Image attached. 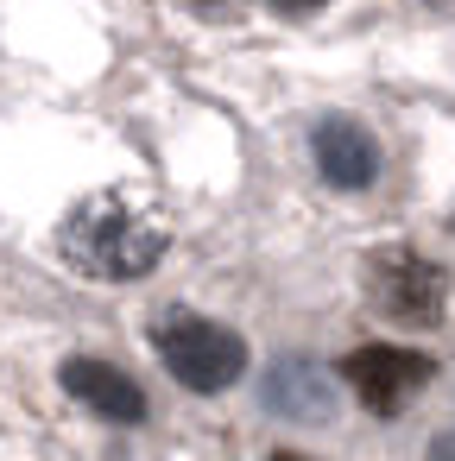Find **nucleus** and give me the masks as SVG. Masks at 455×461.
I'll use <instances>...</instances> for the list:
<instances>
[{
  "label": "nucleus",
  "instance_id": "obj_1",
  "mask_svg": "<svg viewBox=\"0 0 455 461\" xmlns=\"http://www.w3.org/2000/svg\"><path fill=\"white\" fill-rule=\"evenodd\" d=\"M165 247H171L165 221L140 196H121V190H102L58 221V259L102 285H133V278L159 272Z\"/></svg>",
  "mask_w": 455,
  "mask_h": 461
},
{
  "label": "nucleus",
  "instance_id": "obj_2",
  "mask_svg": "<svg viewBox=\"0 0 455 461\" xmlns=\"http://www.w3.org/2000/svg\"><path fill=\"white\" fill-rule=\"evenodd\" d=\"M152 348H159L165 373H171L184 392H228V385L247 373V341H241L234 329L209 322V316H190V310L165 316V322L152 329Z\"/></svg>",
  "mask_w": 455,
  "mask_h": 461
},
{
  "label": "nucleus",
  "instance_id": "obj_3",
  "mask_svg": "<svg viewBox=\"0 0 455 461\" xmlns=\"http://www.w3.org/2000/svg\"><path fill=\"white\" fill-rule=\"evenodd\" d=\"M360 285H367V303H373L386 322H405V329H436V322H442L449 278H442V266L423 259L417 247H373Z\"/></svg>",
  "mask_w": 455,
  "mask_h": 461
},
{
  "label": "nucleus",
  "instance_id": "obj_4",
  "mask_svg": "<svg viewBox=\"0 0 455 461\" xmlns=\"http://www.w3.org/2000/svg\"><path fill=\"white\" fill-rule=\"evenodd\" d=\"M341 379H348V392H354L373 417H398V411L436 379V360L417 354V348H386V341H373V348H354V354L341 360Z\"/></svg>",
  "mask_w": 455,
  "mask_h": 461
},
{
  "label": "nucleus",
  "instance_id": "obj_5",
  "mask_svg": "<svg viewBox=\"0 0 455 461\" xmlns=\"http://www.w3.org/2000/svg\"><path fill=\"white\" fill-rule=\"evenodd\" d=\"M310 158H316L323 184H335V190H367V184L379 177V140H373L360 121H348V114L316 121Z\"/></svg>",
  "mask_w": 455,
  "mask_h": 461
},
{
  "label": "nucleus",
  "instance_id": "obj_6",
  "mask_svg": "<svg viewBox=\"0 0 455 461\" xmlns=\"http://www.w3.org/2000/svg\"><path fill=\"white\" fill-rule=\"evenodd\" d=\"M64 392L77 398V404H89L96 417H108V423H146V392L121 373V366H108V360H96V354H77V360H64Z\"/></svg>",
  "mask_w": 455,
  "mask_h": 461
},
{
  "label": "nucleus",
  "instance_id": "obj_7",
  "mask_svg": "<svg viewBox=\"0 0 455 461\" xmlns=\"http://www.w3.org/2000/svg\"><path fill=\"white\" fill-rule=\"evenodd\" d=\"M430 461H455V436H436L430 442Z\"/></svg>",
  "mask_w": 455,
  "mask_h": 461
},
{
  "label": "nucleus",
  "instance_id": "obj_8",
  "mask_svg": "<svg viewBox=\"0 0 455 461\" xmlns=\"http://www.w3.org/2000/svg\"><path fill=\"white\" fill-rule=\"evenodd\" d=\"M272 461H310V455H297V448H278V455H272Z\"/></svg>",
  "mask_w": 455,
  "mask_h": 461
}]
</instances>
